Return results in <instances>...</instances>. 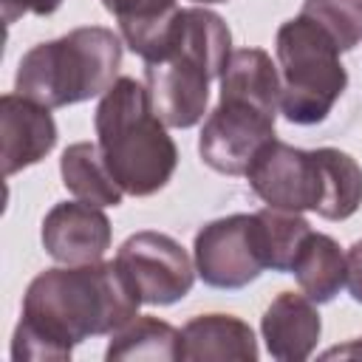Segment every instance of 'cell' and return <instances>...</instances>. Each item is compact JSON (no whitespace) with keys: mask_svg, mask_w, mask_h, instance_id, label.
Instances as JSON below:
<instances>
[{"mask_svg":"<svg viewBox=\"0 0 362 362\" xmlns=\"http://www.w3.org/2000/svg\"><path fill=\"white\" fill-rule=\"evenodd\" d=\"M141 297L116 260L40 272L11 337L14 362L71 359L88 337H110L139 314Z\"/></svg>","mask_w":362,"mask_h":362,"instance_id":"cell-1","label":"cell"},{"mask_svg":"<svg viewBox=\"0 0 362 362\" xmlns=\"http://www.w3.org/2000/svg\"><path fill=\"white\" fill-rule=\"evenodd\" d=\"M232 57V31L221 14L192 6L181 8L156 62H144V85L167 127H192L209 105V82L221 79Z\"/></svg>","mask_w":362,"mask_h":362,"instance_id":"cell-2","label":"cell"},{"mask_svg":"<svg viewBox=\"0 0 362 362\" xmlns=\"http://www.w3.org/2000/svg\"><path fill=\"white\" fill-rule=\"evenodd\" d=\"M93 127L116 184L136 198L167 187L178 167V147L158 119L147 85L119 76L99 99Z\"/></svg>","mask_w":362,"mask_h":362,"instance_id":"cell-3","label":"cell"},{"mask_svg":"<svg viewBox=\"0 0 362 362\" xmlns=\"http://www.w3.org/2000/svg\"><path fill=\"white\" fill-rule=\"evenodd\" d=\"M122 37L105 25H82L37 42L17 65L14 90L42 107H68L102 96L119 76Z\"/></svg>","mask_w":362,"mask_h":362,"instance_id":"cell-4","label":"cell"},{"mask_svg":"<svg viewBox=\"0 0 362 362\" xmlns=\"http://www.w3.org/2000/svg\"><path fill=\"white\" fill-rule=\"evenodd\" d=\"M280 113L291 124H320L348 88V71L339 62L334 40L305 14L277 28Z\"/></svg>","mask_w":362,"mask_h":362,"instance_id":"cell-5","label":"cell"},{"mask_svg":"<svg viewBox=\"0 0 362 362\" xmlns=\"http://www.w3.org/2000/svg\"><path fill=\"white\" fill-rule=\"evenodd\" d=\"M116 263L147 305H173L184 300L198 274L187 249L175 238L153 229L130 235L119 246Z\"/></svg>","mask_w":362,"mask_h":362,"instance_id":"cell-6","label":"cell"},{"mask_svg":"<svg viewBox=\"0 0 362 362\" xmlns=\"http://www.w3.org/2000/svg\"><path fill=\"white\" fill-rule=\"evenodd\" d=\"M195 272L212 288H243L266 269L255 215H226L209 221L195 235Z\"/></svg>","mask_w":362,"mask_h":362,"instance_id":"cell-7","label":"cell"},{"mask_svg":"<svg viewBox=\"0 0 362 362\" xmlns=\"http://www.w3.org/2000/svg\"><path fill=\"white\" fill-rule=\"evenodd\" d=\"M272 139L274 116L246 102L221 99L201 127L198 153L204 164L221 175H246L260 147Z\"/></svg>","mask_w":362,"mask_h":362,"instance_id":"cell-8","label":"cell"},{"mask_svg":"<svg viewBox=\"0 0 362 362\" xmlns=\"http://www.w3.org/2000/svg\"><path fill=\"white\" fill-rule=\"evenodd\" d=\"M246 178L255 195L269 206L291 212H314L317 206V167L311 150H300L280 139H272L249 164Z\"/></svg>","mask_w":362,"mask_h":362,"instance_id":"cell-9","label":"cell"},{"mask_svg":"<svg viewBox=\"0 0 362 362\" xmlns=\"http://www.w3.org/2000/svg\"><path fill=\"white\" fill-rule=\"evenodd\" d=\"M40 238L57 263L82 266L105 257L113 240V229L102 206L88 201H62L54 204L42 218Z\"/></svg>","mask_w":362,"mask_h":362,"instance_id":"cell-10","label":"cell"},{"mask_svg":"<svg viewBox=\"0 0 362 362\" xmlns=\"http://www.w3.org/2000/svg\"><path fill=\"white\" fill-rule=\"evenodd\" d=\"M0 139L3 173L14 175L42 161L57 144V122L51 107H42L20 93L0 96Z\"/></svg>","mask_w":362,"mask_h":362,"instance_id":"cell-11","label":"cell"},{"mask_svg":"<svg viewBox=\"0 0 362 362\" xmlns=\"http://www.w3.org/2000/svg\"><path fill=\"white\" fill-rule=\"evenodd\" d=\"M260 334L266 342L269 356L280 362H303L314 354L320 334H322V320L305 294L283 291L272 300L260 320Z\"/></svg>","mask_w":362,"mask_h":362,"instance_id":"cell-12","label":"cell"},{"mask_svg":"<svg viewBox=\"0 0 362 362\" xmlns=\"http://www.w3.org/2000/svg\"><path fill=\"white\" fill-rule=\"evenodd\" d=\"M102 6L119 20V34L133 54L144 62L161 59L181 11L175 0H102Z\"/></svg>","mask_w":362,"mask_h":362,"instance_id":"cell-13","label":"cell"},{"mask_svg":"<svg viewBox=\"0 0 362 362\" xmlns=\"http://www.w3.org/2000/svg\"><path fill=\"white\" fill-rule=\"evenodd\" d=\"M184 359H238L255 362L260 356L257 339L249 322L232 314H201L184 328Z\"/></svg>","mask_w":362,"mask_h":362,"instance_id":"cell-14","label":"cell"},{"mask_svg":"<svg viewBox=\"0 0 362 362\" xmlns=\"http://www.w3.org/2000/svg\"><path fill=\"white\" fill-rule=\"evenodd\" d=\"M221 99L255 105L277 119L280 110V68L263 48L232 51L221 74Z\"/></svg>","mask_w":362,"mask_h":362,"instance_id":"cell-15","label":"cell"},{"mask_svg":"<svg viewBox=\"0 0 362 362\" xmlns=\"http://www.w3.org/2000/svg\"><path fill=\"white\" fill-rule=\"evenodd\" d=\"M317 167V206L314 212L325 221H345L362 204V167L356 158L337 147L311 150Z\"/></svg>","mask_w":362,"mask_h":362,"instance_id":"cell-16","label":"cell"},{"mask_svg":"<svg viewBox=\"0 0 362 362\" xmlns=\"http://www.w3.org/2000/svg\"><path fill=\"white\" fill-rule=\"evenodd\" d=\"M291 272L303 294L320 305V303H331L342 291L348 277V260L331 235L308 232V238L303 240L294 257Z\"/></svg>","mask_w":362,"mask_h":362,"instance_id":"cell-17","label":"cell"},{"mask_svg":"<svg viewBox=\"0 0 362 362\" xmlns=\"http://www.w3.org/2000/svg\"><path fill=\"white\" fill-rule=\"evenodd\" d=\"M59 173H62L65 189L79 201H88L96 206H119L124 198V189L116 184L99 144L93 141L68 144L59 158Z\"/></svg>","mask_w":362,"mask_h":362,"instance_id":"cell-18","label":"cell"},{"mask_svg":"<svg viewBox=\"0 0 362 362\" xmlns=\"http://www.w3.org/2000/svg\"><path fill=\"white\" fill-rule=\"evenodd\" d=\"M107 362H124V359H158V362H175L184 359V337L178 328L158 317H133L127 325H122L116 334H110Z\"/></svg>","mask_w":362,"mask_h":362,"instance_id":"cell-19","label":"cell"},{"mask_svg":"<svg viewBox=\"0 0 362 362\" xmlns=\"http://www.w3.org/2000/svg\"><path fill=\"white\" fill-rule=\"evenodd\" d=\"M255 226H257V240H260V252H263L266 269L291 272L294 257H297L303 240L311 232L308 221L300 212L266 206V209L255 212Z\"/></svg>","mask_w":362,"mask_h":362,"instance_id":"cell-20","label":"cell"},{"mask_svg":"<svg viewBox=\"0 0 362 362\" xmlns=\"http://www.w3.org/2000/svg\"><path fill=\"white\" fill-rule=\"evenodd\" d=\"M300 14L314 20L339 51L362 42V0H305Z\"/></svg>","mask_w":362,"mask_h":362,"instance_id":"cell-21","label":"cell"},{"mask_svg":"<svg viewBox=\"0 0 362 362\" xmlns=\"http://www.w3.org/2000/svg\"><path fill=\"white\" fill-rule=\"evenodd\" d=\"M0 6H3V20L11 25V23H17L23 14L48 17V14H54V11L62 6V0H0Z\"/></svg>","mask_w":362,"mask_h":362,"instance_id":"cell-22","label":"cell"},{"mask_svg":"<svg viewBox=\"0 0 362 362\" xmlns=\"http://www.w3.org/2000/svg\"><path fill=\"white\" fill-rule=\"evenodd\" d=\"M345 260H348V277H345V286H348L351 297H354L356 303H362V240H356V243L348 249Z\"/></svg>","mask_w":362,"mask_h":362,"instance_id":"cell-23","label":"cell"},{"mask_svg":"<svg viewBox=\"0 0 362 362\" xmlns=\"http://www.w3.org/2000/svg\"><path fill=\"white\" fill-rule=\"evenodd\" d=\"M362 359V337H356V339H351V342H345V345H334V348H328L325 354H322V359Z\"/></svg>","mask_w":362,"mask_h":362,"instance_id":"cell-24","label":"cell"},{"mask_svg":"<svg viewBox=\"0 0 362 362\" xmlns=\"http://www.w3.org/2000/svg\"><path fill=\"white\" fill-rule=\"evenodd\" d=\"M192 3H201V6H209V3H226V0H192Z\"/></svg>","mask_w":362,"mask_h":362,"instance_id":"cell-25","label":"cell"}]
</instances>
